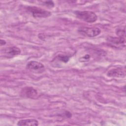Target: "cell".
Wrapping results in <instances>:
<instances>
[{"label": "cell", "instance_id": "cell-5", "mask_svg": "<svg viewBox=\"0 0 126 126\" xmlns=\"http://www.w3.org/2000/svg\"><path fill=\"white\" fill-rule=\"evenodd\" d=\"M107 42L110 46L115 48H122L125 47L126 38L119 36H109L107 38Z\"/></svg>", "mask_w": 126, "mask_h": 126}, {"label": "cell", "instance_id": "cell-7", "mask_svg": "<svg viewBox=\"0 0 126 126\" xmlns=\"http://www.w3.org/2000/svg\"><path fill=\"white\" fill-rule=\"evenodd\" d=\"M20 94L23 97L31 99H35L38 97L37 90L32 87H26L23 88L21 91Z\"/></svg>", "mask_w": 126, "mask_h": 126}, {"label": "cell", "instance_id": "cell-1", "mask_svg": "<svg viewBox=\"0 0 126 126\" xmlns=\"http://www.w3.org/2000/svg\"><path fill=\"white\" fill-rule=\"evenodd\" d=\"M74 13L77 18L86 22L94 23L95 22L97 19V15L93 11L76 10L75 11Z\"/></svg>", "mask_w": 126, "mask_h": 126}, {"label": "cell", "instance_id": "cell-8", "mask_svg": "<svg viewBox=\"0 0 126 126\" xmlns=\"http://www.w3.org/2000/svg\"><path fill=\"white\" fill-rule=\"evenodd\" d=\"M126 67H118L110 69L107 72V76L109 77L124 78L126 76Z\"/></svg>", "mask_w": 126, "mask_h": 126}, {"label": "cell", "instance_id": "cell-11", "mask_svg": "<svg viewBox=\"0 0 126 126\" xmlns=\"http://www.w3.org/2000/svg\"><path fill=\"white\" fill-rule=\"evenodd\" d=\"M116 34L118 36L126 38L125 28H118L116 30Z\"/></svg>", "mask_w": 126, "mask_h": 126}, {"label": "cell", "instance_id": "cell-4", "mask_svg": "<svg viewBox=\"0 0 126 126\" xmlns=\"http://www.w3.org/2000/svg\"><path fill=\"white\" fill-rule=\"evenodd\" d=\"M27 68L35 73H41L44 71L45 66L41 63L35 61H29L27 64Z\"/></svg>", "mask_w": 126, "mask_h": 126}, {"label": "cell", "instance_id": "cell-9", "mask_svg": "<svg viewBox=\"0 0 126 126\" xmlns=\"http://www.w3.org/2000/svg\"><path fill=\"white\" fill-rule=\"evenodd\" d=\"M18 126H37L38 125V122L35 119H27L19 120L17 123Z\"/></svg>", "mask_w": 126, "mask_h": 126}, {"label": "cell", "instance_id": "cell-3", "mask_svg": "<svg viewBox=\"0 0 126 126\" xmlns=\"http://www.w3.org/2000/svg\"><path fill=\"white\" fill-rule=\"evenodd\" d=\"M78 32L81 34L90 37H95L101 33L100 29L97 27H81L78 29Z\"/></svg>", "mask_w": 126, "mask_h": 126}, {"label": "cell", "instance_id": "cell-10", "mask_svg": "<svg viewBox=\"0 0 126 126\" xmlns=\"http://www.w3.org/2000/svg\"><path fill=\"white\" fill-rule=\"evenodd\" d=\"M70 56L67 55H59L57 57H56V59H57L58 61H60L62 63H66L68 62V61L69 60Z\"/></svg>", "mask_w": 126, "mask_h": 126}, {"label": "cell", "instance_id": "cell-2", "mask_svg": "<svg viewBox=\"0 0 126 126\" xmlns=\"http://www.w3.org/2000/svg\"><path fill=\"white\" fill-rule=\"evenodd\" d=\"M26 10L35 18H47L51 15L50 11L35 6H28Z\"/></svg>", "mask_w": 126, "mask_h": 126}, {"label": "cell", "instance_id": "cell-6", "mask_svg": "<svg viewBox=\"0 0 126 126\" xmlns=\"http://www.w3.org/2000/svg\"><path fill=\"white\" fill-rule=\"evenodd\" d=\"M21 53V49L16 46L7 47L1 51V54L6 58H11L20 55Z\"/></svg>", "mask_w": 126, "mask_h": 126}, {"label": "cell", "instance_id": "cell-14", "mask_svg": "<svg viewBox=\"0 0 126 126\" xmlns=\"http://www.w3.org/2000/svg\"><path fill=\"white\" fill-rule=\"evenodd\" d=\"M6 43V41L5 40L2 39H1L0 40V45L1 46L5 45Z\"/></svg>", "mask_w": 126, "mask_h": 126}, {"label": "cell", "instance_id": "cell-12", "mask_svg": "<svg viewBox=\"0 0 126 126\" xmlns=\"http://www.w3.org/2000/svg\"><path fill=\"white\" fill-rule=\"evenodd\" d=\"M90 55L89 54H87V55H85L84 56L81 57L79 59V61L81 62H87L90 60Z\"/></svg>", "mask_w": 126, "mask_h": 126}, {"label": "cell", "instance_id": "cell-13", "mask_svg": "<svg viewBox=\"0 0 126 126\" xmlns=\"http://www.w3.org/2000/svg\"><path fill=\"white\" fill-rule=\"evenodd\" d=\"M43 4L46 5V6H48V7H54V3L53 1L51 0H48V1H45L43 2Z\"/></svg>", "mask_w": 126, "mask_h": 126}]
</instances>
